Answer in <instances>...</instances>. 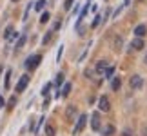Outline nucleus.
<instances>
[{"label":"nucleus","instance_id":"obj_1","mask_svg":"<svg viewBox=\"0 0 147 136\" xmlns=\"http://www.w3.org/2000/svg\"><path fill=\"white\" fill-rule=\"evenodd\" d=\"M40 60H42V55H33V56H29V58L26 60V67L27 69H36L38 65H40Z\"/></svg>","mask_w":147,"mask_h":136},{"label":"nucleus","instance_id":"obj_2","mask_svg":"<svg viewBox=\"0 0 147 136\" xmlns=\"http://www.w3.org/2000/svg\"><path fill=\"white\" fill-rule=\"evenodd\" d=\"M129 86H131V89H134V91L142 89V86H144V78L140 76V75H133L131 80H129Z\"/></svg>","mask_w":147,"mask_h":136},{"label":"nucleus","instance_id":"obj_3","mask_svg":"<svg viewBox=\"0 0 147 136\" xmlns=\"http://www.w3.org/2000/svg\"><path fill=\"white\" fill-rule=\"evenodd\" d=\"M27 86H29V75H22L18 83H16V93H24Z\"/></svg>","mask_w":147,"mask_h":136},{"label":"nucleus","instance_id":"obj_4","mask_svg":"<svg viewBox=\"0 0 147 136\" xmlns=\"http://www.w3.org/2000/svg\"><path fill=\"white\" fill-rule=\"evenodd\" d=\"M65 118H67V122L78 120V109H76L75 105H67V109H65Z\"/></svg>","mask_w":147,"mask_h":136},{"label":"nucleus","instance_id":"obj_5","mask_svg":"<svg viewBox=\"0 0 147 136\" xmlns=\"http://www.w3.org/2000/svg\"><path fill=\"white\" fill-rule=\"evenodd\" d=\"M98 109L104 111V112H107V111L111 109V102H109V98H107V96H100V100H98Z\"/></svg>","mask_w":147,"mask_h":136},{"label":"nucleus","instance_id":"obj_6","mask_svg":"<svg viewBox=\"0 0 147 136\" xmlns=\"http://www.w3.org/2000/svg\"><path fill=\"white\" fill-rule=\"evenodd\" d=\"M86 123H87V116H86V114H80V118H78V120H76L75 134H78V133H82V131H84V127H86Z\"/></svg>","mask_w":147,"mask_h":136},{"label":"nucleus","instance_id":"obj_7","mask_svg":"<svg viewBox=\"0 0 147 136\" xmlns=\"http://www.w3.org/2000/svg\"><path fill=\"white\" fill-rule=\"evenodd\" d=\"M107 60H100L96 65H94V73H96V75H105V71H107Z\"/></svg>","mask_w":147,"mask_h":136},{"label":"nucleus","instance_id":"obj_8","mask_svg":"<svg viewBox=\"0 0 147 136\" xmlns=\"http://www.w3.org/2000/svg\"><path fill=\"white\" fill-rule=\"evenodd\" d=\"M131 47L134 49V51H142L145 45H144V38H134V40L131 42Z\"/></svg>","mask_w":147,"mask_h":136},{"label":"nucleus","instance_id":"obj_9","mask_svg":"<svg viewBox=\"0 0 147 136\" xmlns=\"http://www.w3.org/2000/svg\"><path fill=\"white\" fill-rule=\"evenodd\" d=\"M102 125V122H100V116H98V112H94L93 118H91V127H93V131H98Z\"/></svg>","mask_w":147,"mask_h":136},{"label":"nucleus","instance_id":"obj_10","mask_svg":"<svg viewBox=\"0 0 147 136\" xmlns=\"http://www.w3.org/2000/svg\"><path fill=\"white\" fill-rule=\"evenodd\" d=\"M145 33H147V27H145L144 24L136 26V29H134V35H136V38H144V36H145Z\"/></svg>","mask_w":147,"mask_h":136},{"label":"nucleus","instance_id":"obj_11","mask_svg":"<svg viewBox=\"0 0 147 136\" xmlns=\"http://www.w3.org/2000/svg\"><path fill=\"white\" fill-rule=\"evenodd\" d=\"M122 45H123L122 36H115V40H113V47H115V51H120V49H122Z\"/></svg>","mask_w":147,"mask_h":136},{"label":"nucleus","instance_id":"obj_12","mask_svg":"<svg viewBox=\"0 0 147 136\" xmlns=\"http://www.w3.org/2000/svg\"><path fill=\"white\" fill-rule=\"evenodd\" d=\"M120 86H122V80H120V78H113V82H111V89L113 91H118V89H120Z\"/></svg>","mask_w":147,"mask_h":136},{"label":"nucleus","instance_id":"obj_13","mask_svg":"<svg viewBox=\"0 0 147 136\" xmlns=\"http://www.w3.org/2000/svg\"><path fill=\"white\" fill-rule=\"evenodd\" d=\"M46 4H47L46 0H38V2L35 4V11H42L44 7H46Z\"/></svg>","mask_w":147,"mask_h":136},{"label":"nucleus","instance_id":"obj_14","mask_svg":"<svg viewBox=\"0 0 147 136\" xmlns=\"http://www.w3.org/2000/svg\"><path fill=\"white\" fill-rule=\"evenodd\" d=\"M104 134L105 136H113V134H115V125H107L104 129Z\"/></svg>","mask_w":147,"mask_h":136},{"label":"nucleus","instance_id":"obj_15","mask_svg":"<svg viewBox=\"0 0 147 136\" xmlns=\"http://www.w3.org/2000/svg\"><path fill=\"white\" fill-rule=\"evenodd\" d=\"M113 75H115V65H109L104 76H105V78H113Z\"/></svg>","mask_w":147,"mask_h":136},{"label":"nucleus","instance_id":"obj_16","mask_svg":"<svg viewBox=\"0 0 147 136\" xmlns=\"http://www.w3.org/2000/svg\"><path fill=\"white\" fill-rule=\"evenodd\" d=\"M69 93H71V83H69V82H67V83H65V86H64V87H62V94H64V96H67V94H69Z\"/></svg>","mask_w":147,"mask_h":136},{"label":"nucleus","instance_id":"obj_17","mask_svg":"<svg viewBox=\"0 0 147 136\" xmlns=\"http://www.w3.org/2000/svg\"><path fill=\"white\" fill-rule=\"evenodd\" d=\"M9 76H11V69L5 71V80H4V87H5V89L9 87Z\"/></svg>","mask_w":147,"mask_h":136},{"label":"nucleus","instance_id":"obj_18","mask_svg":"<svg viewBox=\"0 0 147 136\" xmlns=\"http://www.w3.org/2000/svg\"><path fill=\"white\" fill-rule=\"evenodd\" d=\"M46 134H47V136H55V127L49 125V123L46 125Z\"/></svg>","mask_w":147,"mask_h":136},{"label":"nucleus","instance_id":"obj_19","mask_svg":"<svg viewBox=\"0 0 147 136\" xmlns=\"http://www.w3.org/2000/svg\"><path fill=\"white\" fill-rule=\"evenodd\" d=\"M51 87H53V83H46V86H44V89H42V94H44V96H47V94H49V91H51Z\"/></svg>","mask_w":147,"mask_h":136},{"label":"nucleus","instance_id":"obj_20","mask_svg":"<svg viewBox=\"0 0 147 136\" xmlns=\"http://www.w3.org/2000/svg\"><path fill=\"white\" fill-rule=\"evenodd\" d=\"M62 82H64V73H58V75H56L55 83H56V86H62Z\"/></svg>","mask_w":147,"mask_h":136},{"label":"nucleus","instance_id":"obj_21","mask_svg":"<svg viewBox=\"0 0 147 136\" xmlns=\"http://www.w3.org/2000/svg\"><path fill=\"white\" fill-rule=\"evenodd\" d=\"M13 33H15V29L9 26L7 29H5V33H4V38H11V35H13Z\"/></svg>","mask_w":147,"mask_h":136},{"label":"nucleus","instance_id":"obj_22","mask_svg":"<svg viewBox=\"0 0 147 136\" xmlns=\"http://www.w3.org/2000/svg\"><path fill=\"white\" fill-rule=\"evenodd\" d=\"M100 22H102V16H100V15H96V16H94V20H93V24H91V27H98Z\"/></svg>","mask_w":147,"mask_h":136},{"label":"nucleus","instance_id":"obj_23","mask_svg":"<svg viewBox=\"0 0 147 136\" xmlns=\"http://www.w3.org/2000/svg\"><path fill=\"white\" fill-rule=\"evenodd\" d=\"M26 40H27V38H26V36H22L20 40L16 42V49H22V47H24V44H26Z\"/></svg>","mask_w":147,"mask_h":136},{"label":"nucleus","instance_id":"obj_24","mask_svg":"<svg viewBox=\"0 0 147 136\" xmlns=\"http://www.w3.org/2000/svg\"><path fill=\"white\" fill-rule=\"evenodd\" d=\"M51 38H53V33H47V35L44 36V40H42V44H44V45H46V44H49V42H51Z\"/></svg>","mask_w":147,"mask_h":136},{"label":"nucleus","instance_id":"obj_25","mask_svg":"<svg viewBox=\"0 0 147 136\" xmlns=\"http://www.w3.org/2000/svg\"><path fill=\"white\" fill-rule=\"evenodd\" d=\"M7 104H9V109H13V107L16 105V96H11V98H9V102H7Z\"/></svg>","mask_w":147,"mask_h":136},{"label":"nucleus","instance_id":"obj_26","mask_svg":"<svg viewBox=\"0 0 147 136\" xmlns=\"http://www.w3.org/2000/svg\"><path fill=\"white\" fill-rule=\"evenodd\" d=\"M73 2H75V0H65V4H64V9H65V11H69V9L73 7Z\"/></svg>","mask_w":147,"mask_h":136},{"label":"nucleus","instance_id":"obj_27","mask_svg":"<svg viewBox=\"0 0 147 136\" xmlns=\"http://www.w3.org/2000/svg\"><path fill=\"white\" fill-rule=\"evenodd\" d=\"M51 18V16H49V13H42V16H40V22H42V24H46V22Z\"/></svg>","mask_w":147,"mask_h":136},{"label":"nucleus","instance_id":"obj_28","mask_svg":"<svg viewBox=\"0 0 147 136\" xmlns=\"http://www.w3.org/2000/svg\"><path fill=\"white\" fill-rule=\"evenodd\" d=\"M122 136H133V133H131V131H129V129H125V131H123V133H122Z\"/></svg>","mask_w":147,"mask_h":136},{"label":"nucleus","instance_id":"obj_29","mask_svg":"<svg viewBox=\"0 0 147 136\" xmlns=\"http://www.w3.org/2000/svg\"><path fill=\"white\" fill-rule=\"evenodd\" d=\"M62 51H64V47H60V49H58V56H56V60H60V56H62Z\"/></svg>","mask_w":147,"mask_h":136},{"label":"nucleus","instance_id":"obj_30","mask_svg":"<svg viewBox=\"0 0 147 136\" xmlns=\"http://www.w3.org/2000/svg\"><path fill=\"white\" fill-rule=\"evenodd\" d=\"M129 2H131V0H123V7H127V5H129Z\"/></svg>","mask_w":147,"mask_h":136},{"label":"nucleus","instance_id":"obj_31","mask_svg":"<svg viewBox=\"0 0 147 136\" xmlns=\"http://www.w3.org/2000/svg\"><path fill=\"white\" fill-rule=\"evenodd\" d=\"M144 136H147V125L144 127Z\"/></svg>","mask_w":147,"mask_h":136},{"label":"nucleus","instance_id":"obj_32","mask_svg":"<svg viewBox=\"0 0 147 136\" xmlns=\"http://www.w3.org/2000/svg\"><path fill=\"white\" fill-rule=\"evenodd\" d=\"M136 2H144V0H136Z\"/></svg>","mask_w":147,"mask_h":136},{"label":"nucleus","instance_id":"obj_33","mask_svg":"<svg viewBox=\"0 0 147 136\" xmlns=\"http://www.w3.org/2000/svg\"><path fill=\"white\" fill-rule=\"evenodd\" d=\"M145 60H147V56H145Z\"/></svg>","mask_w":147,"mask_h":136}]
</instances>
